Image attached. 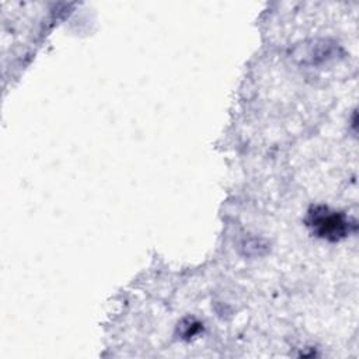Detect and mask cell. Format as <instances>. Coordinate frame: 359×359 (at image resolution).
I'll return each instance as SVG.
<instances>
[{"label":"cell","instance_id":"obj_1","mask_svg":"<svg viewBox=\"0 0 359 359\" xmlns=\"http://www.w3.org/2000/svg\"><path fill=\"white\" fill-rule=\"evenodd\" d=\"M311 224L317 229V233L323 237H337L345 233V222L342 217L332 215H325V212L311 213Z\"/></svg>","mask_w":359,"mask_h":359}]
</instances>
